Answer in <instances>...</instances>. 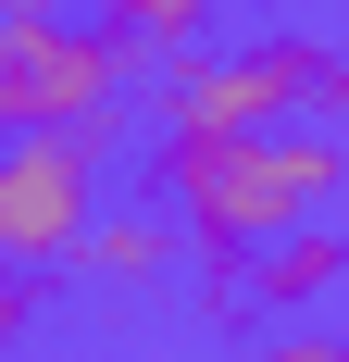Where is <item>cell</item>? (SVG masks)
I'll use <instances>...</instances> for the list:
<instances>
[{
  "label": "cell",
  "instance_id": "6da1fadb",
  "mask_svg": "<svg viewBox=\"0 0 349 362\" xmlns=\"http://www.w3.org/2000/svg\"><path fill=\"white\" fill-rule=\"evenodd\" d=\"M150 200L174 213L187 250H249V238L349 200V138L337 125H162Z\"/></svg>",
  "mask_w": 349,
  "mask_h": 362
},
{
  "label": "cell",
  "instance_id": "7a4b0ae2",
  "mask_svg": "<svg viewBox=\"0 0 349 362\" xmlns=\"http://www.w3.org/2000/svg\"><path fill=\"white\" fill-rule=\"evenodd\" d=\"M125 75H138V50L100 25V13H13L0 25V138H37V125H63V138H88L112 163L125 150Z\"/></svg>",
  "mask_w": 349,
  "mask_h": 362
},
{
  "label": "cell",
  "instance_id": "3957f363",
  "mask_svg": "<svg viewBox=\"0 0 349 362\" xmlns=\"http://www.w3.org/2000/svg\"><path fill=\"white\" fill-rule=\"evenodd\" d=\"M162 125H349V50L324 25H262L249 50H174Z\"/></svg>",
  "mask_w": 349,
  "mask_h": 362
},
{
  "label": "cell",
  "instance_id": "277c9868",
  "mask_svg": "<svg viewBox=\"0 0 349 362\" xmlns=\"http://www.w3.org/2000/svg\"><path fill=\"white\" fill-rule=\"evenodd\" d=\"M100 213V150L37 125V138H0V262L13 275H75V238Z\"/></svg>",
  "mask_w": 349,
  "mask_h": 362
},
{
  "label": "cell",
  "instance_id": "5b68a950",
  "mask_svg": "<svg viewBox=\"0 0 349 362\" xmlns=\"http://www.w3.org/2000/svg\"><path fill=\"white\" fill-rule=\"evenodd\" d=\"M225 288H237V325H300V313H324L349 288V225L300 213L275 238H249V250H225Z\"/></svg>",
  "mask_w": 349,
  "mask_h": 362
},
{
  "label": "cell",
  "instance_id": "8992f818",
  "mask_svg": "<svg viewBox=\"0 0 349 362\" xmlns=\"http://www.w3.org/2000/svg\"><path fill=\"white\" fill-rule=\"evenodd\" d=\"M174 262H187V238H174L162 200H150V213H112V200H100V213H88V238H75V275H88L100 300H150Z\"/></svg>",
  "mask_w": 349,
  "mask_h": 362
},
{
  "label": "cell",
  "instance_id": "52a82bcc",
  "mask_svg": "<svg viewBox=\"0 0 349 362\" xmlns=\"http://www.w3.org/2000/svg\"><path fill=\"white\" fill-rule=\"evenodd\" d=\"M212 13H225V0H100V25L125 37L138 63H150V50H162V63H174V50H200V37H212Z\"/></svg>",
  "mask_w": 349,
  "mask_h": 362
},
{
  "label": "cell",
  "instance_id": "ba28073f",
  "mask_svg": "<svg viewBox=\"0 0 349 362\" xmlns=\"http://www.w3.org/2000/svg\"><path fill=\"white\" fill-rule=\"evenodd\" d=\"M237 362H349V337L337 325H275V337H249Z\"/></svg>",
  "mask_w": 349,
  "mask_h": 362
},
{
  "label": "cell",
  "instance_id": "9c48e42d",
  "mask_svg": "<svg viewBox=\"0 0 349 362\" xmlns=\"http://www.w3.org/2000/svg\"><path fill=\"white\" fill-rule=\"evenodd\" d=\"M25 325H37V275H13V262H0V350H13Z\"/></svg>",
  "mask_w": 349,
  "mask_h": 362
},
{
  "label": "cell",
  "instance_id": "30bf717a",
  "mask_svg": "<svg viewBox=\"0 0 349 362\" xmlns=\"http://www.w3.org/2000/svg\"><path fill=\"white\" fill-rule=\"evenodd\" d=\"M13 13H50V0H0V25H13Z\"/></svg>",
  "mask_w": 349,
  "mask_h": 362
}]
</instances>
